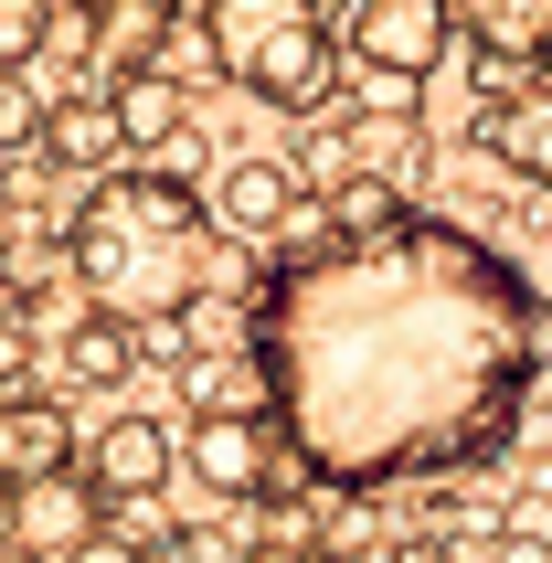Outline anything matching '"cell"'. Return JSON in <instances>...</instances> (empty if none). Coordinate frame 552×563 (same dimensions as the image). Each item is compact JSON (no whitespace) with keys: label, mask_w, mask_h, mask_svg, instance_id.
Wrapping results in <instances>:
<instances>
[{"label":"cell","mask_w":552,"mask_h":563,"mask_svg":"<svg viewBox=\"0 0 552 563\" xmlns=\"http://www.w3.org/2000/svg\"><path fill=\"white\" fill-rule=\"evenodd\" d=\"M330 43L351 64H383V75H435L446 43H457V11L446 0H351V22Z\"/></svg>","instance_id":"obj_6"},{"label":"cell","mask_w":552,"mask_h":563,"mask_svg":"<svg viewBox=\"0 0 552 563\" xmlns=\"http://www.w3.org/2000/svg\"><path fill=\"white\" fill-rule=\"evenodd\" d=\"M107 118H118V150H170L191 128V86L181 75H159V64H139V75H107Z\"/></svg>","instance_id":"obj_9"},{"label":"cell","mask_w":552,"mask_h":563,"mask_svg":"<svg viewBox=\"0 0 552 563\" xmlns=\"http://www.w3.org/2000/svg\"><path fill=\"white\" fill-rule=\"evenodd\" d=\"M54 32V0H0V64H32Z\"/></svg>","instance_id":"obj_20"},{"label":"cell","mask_w":552,"mask_h":563,"mask_svg":"<svg viewBox=\"0 0 552 563\" xmlns=\"http://www.w3.org/2000/svg\"><path fill=\"white\" fill-rule=\"evenodd\" d=\"M43 107H54V96H32L22 75H0V159L43 150Z\"/></svg>","instance_id":"obj_18"},{"label":"cell","mask_w":552,"mask_h":563,"mask_svg":"<svg viewBox=\"0 0 552 563\" xmlns=\"http://www.w3.org/2000/svg\"><path fill=\"white\" fill-rule=\"evenodd\" d=\"M64 457H75V426L54 394H0V489L32 468H64Z\"/></svg>","instance_id":"obj_13"},{"label":"cell","mask_w":552,"mask_h":563,"mask_svg":"<svg viewBox=\"0 0 552 563\" xmlns=\"http://www.w3.org/2000/svg\"><path fill=\"white\" fill-rule=\"evenodd\" d=\"M170 426H150V415H107L86 437V478H96V500H159L170 489Z\"/></svg>","instance_id":"obj_7"},{"label":"cell","mask_w":552,"mask_h":563,"mask_svg":"<svg viewBox=\"0 0 552 563\" xmlns=\"http://www.w3.org/2000/svg\"><path fill=\"white\" fill-rule=\"evenodd\" d=\"M170 457H181L191 478H202V500H276L287 489V446H276L266 415H191V437H170Z\"/></svg>","instance_id":"obj_4"},{"label":"cell","mask_w":552,"mask_h":563,"mask_svg":"<svg viewBox=\"0 0 552 563\" xmlns=\"http://www.w3.org/2000/svg\"><path fill=\"white\" fill-rule=\"evenodd\" d=\"M245 351L287 468L330 500L467 478L521 437L552 373V298L446 213L319 255H266L245 287Z\"/></svg>","instance_id":"obj_1"},{"label":"cell","mask_w":552,"mask_h":563,"mask_svg":"<svg viewBox=\"0 0 552 563\" xmlns=\"http://www.w3.org/2000/svg\"><path fill=\"white\" fill-rule=\"evenodd\" d=\"M202 43H213V75H234L255 107H287V118L330 96L340 64L319 0H202Z\"/></svg>","instance_id":"obj_3"},{"label":"cell","mask_w":552,"mask_h":563,"mask_svg":"<svg viewBox=\"0 0 552 563\" xmlns=\"http://www.w3.org/2000/svg\"><path fill=\"white\" fill-rule=\"evenodd\" d=\"M287 191H298V170L287 159H223V181H213V234H245V245H266L276 213H287Z\"/></svg>","instance_id":"obj_11"},{"label":"cell","mask_w":552,"mask_h":563,"mask_svg":"<svg viewBox=\"0 0 552 563\" xmlns=\"http://www.w3.org/2000/svg\"><path fill=\"white\" fill-rule=\"evenodd\" d=\"M446 11H457V32L478 54H510V64H531L552 32V0H446Z\"/></svg>","instance_id":"obj_15"},{"label":"cell","mask_w":552,"mask_h":563,"mask_svg":"<svg viewBox=\"0 0 552 563\" xmlns=\"http://www.w3.org/2000/svg\"><path fill=\"white\" fill-rule=\"evenodd\" d=\"M128 373H139V319L86 309L75 330H64V383H86V394H118Z\"/></svg>","instance_id":"obj_14"},{"label":"cell","mask_w":552,"mask_h":563,"mask_svg":"<svg viewBox=\"0 0 552 563\" xmlns=\"http://www.w3.org/2000/svg\"><path fill=\"white\" fill-rule=\"evenodd\" d=\"M319 245H330V202H319V191H287V213H276L266 255H319Z\"/></svg>","instance_id":"obj_19"},{"label":"cell","mask_w":552,"mask_h":563,"mask_svg":"<svg viewBox=\"0 0 552 563\" xmlns=\"http://www.w3.org/2000/svg\"><path fill=\"white\" fill-rule=\"evenodd\" d=\"M0 563H32V553H22V542H0Z\"/></svg>","instance_id":"obj_24"},{"label":"cell","mask_w":552,"mask_h":563,"mask_svg":"<svg viewBox=\"0 0 552 563\" xmlns=\"http://www.w3.org/2000/svg\"><path fill=\"white\" fill-rule=\"evenodd\" d=\"M139 563H223V553H202V532H181V542H139Z\"/></svg>","instance_id":"obj_23"},{"label":"cell","mask_w":552,"mask_h":563,"mask_svg":"<svg viewBox=\"0 0 552 563\" xmlns=\"http://www.w3.org/2000/svg\"><path fill=\"white\" fill-rule=\"evenodd\" d=\"M362 86V118H426V75H383V64H351Z\"/></svg>","instance_id":"obj_17"},{"label":"cell","mask_w":552,"mask_h":563,"mask_svg":"<svg viewBox=\"0 0 552 563\" xmlns=\"http://www.w3.org/2000/svg\"><path fill=\"white\" fill-rule=\"evenodd\" d=\"M0 394H32V319H22V298H0Z\"/></svg>","instance_id":"obj_21"},{"label":"cell","mask_w":552,"mask_h":563,"mask_svg":"<svg viewBox=\"0 0 552 563\" xmlns=\"http://www.w3.org/2000/svg\"><path fill=\"white\" fill-rule=\"evenodd\" d=\"M213 266V213L181 170H96L64 213V277L86 287V309L107 319H191Z\"/></svg>","instance_id":"obj_2"},{"label":"cell","mask_w":552,"mask_h":563,"mask_svg":"<svg viewBox=\"0 0 552 563\" xmlns=\"http://www.w3.org/2000/svg\"><path fill=\"white\" fill-rule=\"evenodd\" d=\"M107 521V500H96V478L64 457V468H32V478H11L0 489V542H22L32 563H54V553H75V542Z\"/></svg>","instance_id":"obj_5"},{"label":"cell","mask_w":552,"mask_h":563,"mask_svg":"<svg viewBox=\"0 0 552 563\" xmlns=\"http://www.w3.org/2000/svg\"><path fill=\"white\" fill-rule=\"evenodd\" d=\"M319 202H330V234H340V245H362V234H394V223L415 213L394 170H340V181L319 191Z\"/></svg>","instance_id":"obj_16"},{"label":"cell","mask_w":552,"mask_h":563,"mask_svg":"<svg viewBox=\"0 0 552 563\" xmlns=\"http://www.w3.org/2000/svg\"><path fill=\"white\" fill-rule=\"evenodd\" d=\"M478 150H489L510 181L552 191V86H542V75H521L510 96H489V118H478Z\"/></svg>","instance_id":"obj_8"},{"label":"cell","mask_w":552,"mask_h":563,"mask_svg":"<svg viewBox=\"0 0 552 563\" xmlns=\"http://www.w3.org/2000/svg\"><path fill=\"white\" fill-rule=\"evenodd\" d=\"M54 563H139V542H128V532H107V521H96V532L75 542V553H54Z\"/></svg>","instance_id":"obj_22"},{"label":"cell","mask_w":552,"mask_h":563,"mask_svg":"<svg viewBox=\"0 0 552 563\" xmlns=\"http://www.w3.org/2000/svg\"><path fill=\"white\" fill-rule=\"evenodd\" d=\"M170 22H181L170 0H96L86 11V75L96 86H107V75H139V64L170 43Z\"/></svg>","instance_id":"obj_10"},{"label":"cell","mask_w":552,"mask_h":563,"mask_svg":"<svg viewBox=\"0 0 552 563\" xmlns=\"http://www.w3.org/2000/svg\"><path fill=\"white\" fill-rule=\"evenodd\" d=\"M43 159H54V170H75V181H96V170H118V118H107V96H54V107H43Z\"/></svg>","instance_id":"obj_12"}]
</instances>
